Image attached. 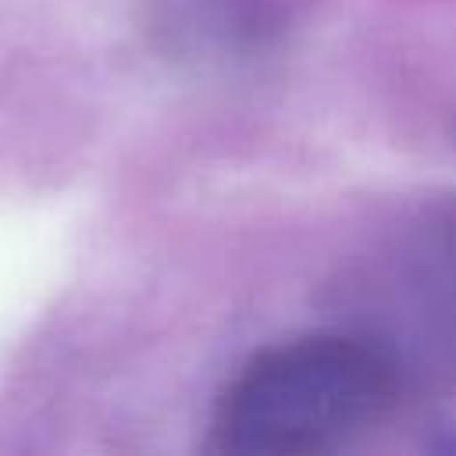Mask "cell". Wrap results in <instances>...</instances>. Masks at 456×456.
I'll return each mask as SVG.
<instances>
[{"mask_svg": "<svg viewBox=\"0 0 456 456\" xmlns=\"http://www.w3.org/2000/svg\"><path fill=\"white\" fill-rule=\"evenodd\" d=\"M395 395V370L363 335L317 331L256 353L217 406V442L239 456H306L349 445Z\"/></svg>", "mask_w": 456, "mask_h": 456, "instance_id": "6da1fadb", "label": "cell"}]
</instances>
